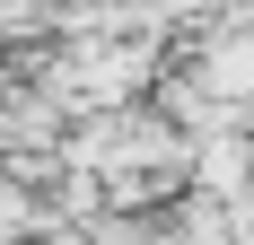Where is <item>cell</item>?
<instances>
[{
    "instance_id": "obj_1",
    "label": "cell",
    "mask_w": 254,
    "mask_h": 245,
    "mask_svg": "<svg viewBox=\"0 0 254 245\" xmlns=\"http://www.w3.org/2000/svg\"><path fill=\"white\" fill-rule=\"evenodd\" d=\"M35 228H44V193L26 175H0V245H26Z\"/></svg>"
}]
</instances>
